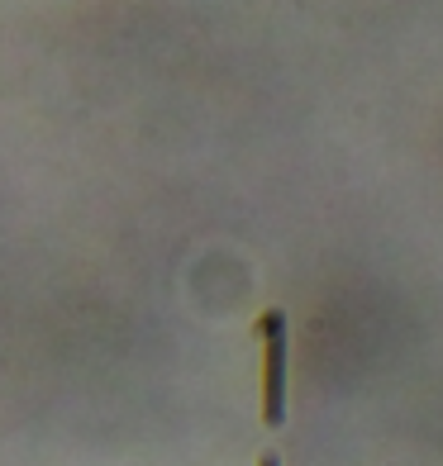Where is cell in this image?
<instances>
[{
	"mask_svg": "<svg viewBox=\"0 0 443 466\" xmlns=\"http://www.w3.org/2000/svg\"><path fill=\"white\" fill-rule=\"evenodd\" d=\"M263 333V419L282 423L286 419V314L267 309L258 319Z\"/></svg>",
	"mask_w": 443,
	"mask_h": 466,
	"instance_id": "6da1fadb",
	"label": "cell"
},
{
	"mask_svg": "<svg viewBox=\"0 0 443 466\" xmlns=\"http://www.w3.org/2000/svg\"><path fill=\"white\" fill-rule=\"evenodd\" d=\"M258 466H282V461H277V457H263V461H258Z\"/></svg>",
	"mask_w": 443,
	"mask_h": 466,
	"instance_id": "7a4b0ae2",
	"label": "cell"
}]
</instances>
